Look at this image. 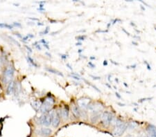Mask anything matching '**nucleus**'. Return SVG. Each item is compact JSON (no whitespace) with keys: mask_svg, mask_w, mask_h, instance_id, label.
<instances>
[{"mask_svg":"<svg viewBox=\"0 0 156 137\" xmlns=\"http://www.w3.org/2000/svg\"><path fill=\"white\" fill-rule=\"evenodd\" d=\"M115 126V128L113 131V134L115 136H121L127 129L126 123L122 122L120 119H117Z\"/></svg>","mask_w":156,"mask_h":137,"instance_id":"f257e3e1","label":"nucleus"},{"mask_svg":"<svg viewBox=\"0 0 156 137\" xmlns=\"http://www.w3.org/2000/svg\"><path fill=\"white\" fill-rule=\"evenodd\" d=\"M52 123V117L50 114H45L42 115L37 120V124L49 127L50 126Z\"/></svg>","mask_w":156,"mask_h":137,"instance_id":"f03ea898","label":"nucleus"},{"mask_svg":"<svg viewBox=\"0 0 156 137\" xmlns=\"http://www.w3.org/2000/svg\"><path fill=\"white\" fill-rule=\"evenodd\" d=\"M14 75V68L13 67L9 66L6 68L4 73V78H3V82L4 84L10 83L11 82L12 78Z\"/></svg>","mask_w":156,"mask_h":137,"instance_id":"7ed1b4c3","label":"nucleus"},{"mask_svg":"<svg viewBox=\"0 0 156 137\" xmlns=\"http://www.w3.org/2000/svg\"><path fill=\"white\" fill-rule=\"evenodd\" d=\"M113 115L109 111H104L101 115V121L105 127H108L110 124L112 120L113 119Z\"/></svg>","mask_w":156,"mask_h":137,"instance_id":"20e7f679","label":"nucleus"},{"mask_svg":"<svg viewBox=\"0 0 156 137\" xmlns=\"http://www.w3.org/2000/svg\"><path fill=\"white\" fill-rule=\"evenodd\" d=\"M52 117V126L54 128H58V125H60V116L58 113L56 112V111H53L52 113L49 114Z\"/></svg>","mask_w":156,"mask_h":137,"instance_id":"39448f33","label":"nucleus"},{"mask_svg":"<svg viewBox=\"0 0 156 137\" xmlns=\"http://www.w3.org/2000/svg\"><path fill=\"white\" fill-rule=\"evenodd\" d=\"M89 102H90L89 99L87 98H82L77 101V103H78L79 107L81 108L84 111L86 109H87V107H88Z\"/></svg>","mask_w":156,"mask_h":137,"instance_id":"423d86ee","label":"nucleus"},{"mask_svg":"<svg viewBox=\"0 0 156 137\" xmlns=\"http://www.w3.org/2000/svg\"><path fill=\"white\" fill-rule=\"evenodd\" d=\"M35 133L37 134V135L42 136H48L51 135V134L52 133V131L49 128H42L36 130Z\"/></svg>","mask_w":156,"mask_h":137,"instance_id":"0eeeda50","label":"nucleus"},{"mask_svg":"<svg viewBox=\"0 0 156 137\" xmlns=\"http://www.w3.org/2000/svg\"><path fill=\"white\" fill-rule=\"evenodd\" d=\"M52 105L50 104L49 102L45 100V102L42 104V105L40 107V111L41 113L45 114L46 112H48L49 110L52 108Z\"/></svg>","mask_w":156,"mask_h":137,"instance_id":"6e6552de","label":"nucleus"},{"mask_svg":"<svg viewBox=\"0 0 156 137\" xmlns=\"http://www.w3.org/2000/svg\"><path fill=\"white\" fill-rule=\"evenodd\" d=\"M101 115H102V114H101V111H92V114L90 116V120H91L92 123H96L101 117Z\"/></svg>","mask_w":156,"mask_h":137,"instance_id":"1a4fd4ad","label":"nucleus"},{"mask_svg":"<svg viewBox=\"0 0 156 137\" xmlns=\"http://www.w3.org/2000/svg\"><path fill=\"white\" fill-rule=\"evenodd\" d=\"M147 131L149 137H156V127L153 125H149L147 127Z\"/></svg>","mask_w":156,"mask_h":137,"instance_id":"9d476101","label":"nucleus"},{"mask_svg":"<svg viewBox=\"0 0 156 137\" xmlns=\"http://www.w3.org/2000/svg\"><path fill=\"white\" fill-rule=\"evenodd\" d=\"M15 81L11 80V82H10L8 86L6 89V94L7 95H11L13 91H15Z\"/></svg>","mask_w":156,"mask_h":137,"instance_id":"9b49d317","label":"nucleus"},{"mask_svg":"<svg viewBox=\"0 0 156 137\" xmlns=\"http://www.w3.org/2000/svg\"><path fill=\"white\" fill-rule=\"evenodd\" d=\"M60 116L64 120H67L69 118V111L67 108H63L60 111Z\"/></svg>","mask_w":156,"mask_h":137,"instance_id":"f8f14e48","label":"nucleus"},{"mask_svg":"<svg viewBox=\"0 0 156 137\" xmlns=\"http://www.w3.org/2000/svg\"><path fill=\"white\" fill-rule=\"evenodd\" d=\"M72 114L76 118H79L81 116V111L77 106L73 105L72 107Z\"/></svg>","mask_w":156,"mask_h":137,"instance_id":"ddd939ff","label":"nucleus"},{"mask_svg":"<svg viewBox=\"0 0 156 137\" xmlns=\"http://www.w3.org/2000/svg\"><path fill=\"white\" fill-rule=\"evenodd\" d=\"M46 70L47 71H49V73H51V74H56V75H58V76L63 77V74L61 72H60V71H58V70H56V69H54V68H46Z\"/></svg>","mask_w":156,"mask_h":137,"instance_id":"4468645a","label":"nucleus"},{"mask_svg":"<svg viewBox=\"0 0 156 137\" xmlns=\"http://www.w3.org/2000/svg\"><path fill=\"white\" fill-rule=\"evenodd\" d=\"M32 107H34V109H35V111H38L40 109V107L42 105V104L40 101H34L31 103Z\"/></svg>","mask_w":156,"mask_h":137,"instance_id":"2eb2a0df","label":"nucleus"},{"mask_svg":"<svg viewBox=\"0 0 156 137\" xmlns=\"http://www.w3.org/2000/svg\"><path fill=\"white\" fill-rule=\"evenodd\" d=\"M0 28H6L8 29L11 30L13 29V26L11 25V24H6V23H0Z\"/></svg>","mask_w":156,"mask_h":137,"instance_id":"dca6fc26","label":"nucleus"},{"mask_svg":"<svg viewBox=\"0 0 156 137\" xmlns=\"http://www.w3.org/2000/svg\"><path fill=\"white\" fill-rule=\"evenodd\" d=\"M138 127V125L136 124L134 122H130L127 125V128L130 130H133V129H135L136 128Z\"/></svg>","mask_w":156,"mask_h":137,"instance_id":"f3484780","label":"nucleus"},{"mask_svg":"<svg viewBox=\"0 0 156 137\" xmlns=\"http://www.w3.org/2000/svg\"><path fill=\"white\" fill-rule=\"evenodd\" d=\"M27 61H28V62H29L30 64H31V65H33L34 67H37V65H36V64H35V62H34V60L32 59L31 57H30L29 56H27Z\"/></svg>","mask_w":156,"mask_h":137,"instance_id":"a211bd4d","label":"nucleus"},{"mask_svg":"<svg viewBox=\"0 0 156 137\" xmlns=\"http://www.w3.org/2000/svg\"><path fill=\"white\" fill-rule=\"evenodd\" d=\"M85 80V82H86V83H87V85H89V86H91L92 87L93 89H94L95 90H96V91H98V92H99V93H101V91H100V90H99V89H98V88L97 87H96V86L95 85H93L91 83V82H87V80Z\"/></svg>","mask_w":156,"mask_h":137,"instance_id":"6ab92c4d","label":"nucleus"},{"mask_svg":"<svg viewBox=\"0 0 156 137\" xmlns=\"http://www.w3.org/2000/svg\"><path fill=\"white\" fill-rule=\"evenodd\" d=\"M45 100L46 101H47V102H49L50 104H51L52 105H54V103H55V100H54V99L52 97H47V98L45 99Z\"/></svg>","mask_w":156,"mask_h":137,"instance_id":"aec40b11","label":"nucleus"},{"mask_svg":"<svg viewBox=\"0 0 156 137\" xmlns=\"http://www.w3.org/2000/svg\"><path fill=\"white\" fill-rule=\"evenodd\" d=\"M86 35H78V36H77V37H76V40H78V41H83L86 40Z\"/></svg>","mask_w":156,"mask_h":137,"instance_id":"412c9836","label":"nucleus"},{"mask_svg":"<svg viewBox=\"0 0 156 137\" xmlns=\"http://www.w3.org/2000/svg\"><path fill=\"white\" fill-rule=\"evenodd\" d=\"M152 99H153L152 97H150V98H141V99H139L138 102H144V101H147V100H152Z\"/></svg>","mask_w":156,"mask_h":137,"instance_id":"4be33fe9","label":"nucleus"},{"mask_svg":"<svg viewBox=\"0 0 156 137\" xmlns=\"http://www.w3.org/2000/svg\"><path fill=\"white\" fill-rule=\"evenodd\" d=\"M121 21V20L120 19L117 18V19H112V22H111V23H112V24H116V23H117V22H120Z\"/></svg>","mask_w":156,"mask_h":137,"instance_id":"5701e85b","label":"nucleus"},{"mask_svg":"<svg viewBox=\"0 0 156 137\" xmlns=\"http://www.w3.org/2000/svg\"><path fill=\"white\" fill-rule=\"evenodd\" d=\"M88 66H89V67H90V68H95V67H96V66H95V65H94V64H93L92 62H88Z\"/></svg>","mask_w":156,"mask_h":137,"instance_id":"b1692460","label":"nucleus"},{"mask_svg":"<svg viewBox=\"0 0 156 137\" xmlns=\"http://www.w3.org/2000/svg\"><path fill=\"white\" fill-rule=\"evenodd\" d=\"M49 31V26H47V27L46 28V29H45V31H44V32L42 33H43L42 35H46V34H48Z\"/></svg>","mask_w":156,"mask_h":137,"instance_id":"393cba45","label":"nucleus"},{"mask_svg":"<svg viewBox=\"0 0 156 137\" xmlns=\"http://www.w3.org/2000/svg\"><path fill=\"white\" fill-rule=\"evenodd\" d=\"M89 76L91 77V78H92L94 80H100L101 78L99 77V76H92V75H89Z\"/></svg>","mask_w":156,"mask_h":137,"instance_id":"a878e982","label":"nucleus"},{"mask_svg":"<svg viewBox=\"0 0 156 137\" xmlns=\"http://www.w3.org/2000/svg\"><path fill=\"white\" fill-rule=\"evenodd\" d=\"M71 77L74 78V79H75V80H81L80 77H78V76H74V75H71Z\"/></svg>","mask_w":156,"mask_h":137,"instance_id":"bb28decb","label":"nucleus"},{"mask_svg":"<svg viewBox=\"0 0 156 137\" xmlns=\"http://www.w3.org/2000/svg\"><path fill=\"white\" fill-rule=\"evenodd\" d=\"M13 26H16V27H21V24L19 22H13Z\"/></svg>","mask_w":156,"mask_h":137,"instance_id":"cd10ccee","label":"nucleus"},{"mask_svg":"<svg viewBox=\"0 0 156 137\" xmlns=\"http://www.w3.org/2000/svg\"><path fill=\"white\" fill-rule=\"evenodd\" d=\"M40 43H42L43 45H47V44H49L48 42H46V41L45 40H44V39L41 40L40 41Z\"/></svg>","mask_w":156,"mask_h":137,"instance_id":"c85d7f7f","label":"nucleus"},{"mask_svg":"<svg viewBox=\"0 0 156 137\" xmlns=\"http://www.w3.org/2000/svg\"><path fill=\"white\" fill-rule=\"evenodd\" d=\"M9 38H10V39H11V41H13V42H14V43H15V44H16V45H17V46H20V44H19V43L17 42V41H15V40L13 39V37H9Z\"/></svg>","mask_w":156,"mask_h":137,"instance_id":"c756f323","label":"nucleus"},{"mask_svg":"<svg viewBox=\"0 0 156 137\" xmlns=\"http://www.w3.org/2000/svg\"><path fill=\"white\" fill-rule=\"evenodd\" d=\"M60 57H61L62 59L65 60V59H67V55H65V54H62V55H60Z\"/></svg>","mask_w":156,"mask_h":137,"instance_id":"7c9ffc66","label":"nucleus"},{"mask_svg":"<svg viewBox=\"0 0 156 137\" xmlns=\"http://www.w3.org/2000/svg\"><path fill=\"white\" fill-rule=\"evenodd\" d=\"M97 33H107L108 32V30H105V31H103V30H98L97 31Z\"/></svg>","mask_w":156,"mask_h":137,"instance_id":"2f4dec72","label":"nucleus"},{"mask_svg":"<svg viewBox=\"0 0 156 137\" xmlns=\"http://www.w3.org/2000/svg\"><path fill=\"white\" fill-rule=\"evenodd\" d=\"M144 63L146 65V67H147V68L149 69V70H151V68H150V66L149 65V63L147 62L146 61H144Z\"/></svg>","mask_w":156,"mask_h":137,"instance_id":"473e14b6","label":"nucleus"},{"mask_svg":"<svg viewBox=\"0 0 156 137\" xmlns=\"http://www.w3.org/2000/svg\"><path fill=\"white\" fill-rule=\"evenodd\" d=\"M115 94H116V96H117V98H119V99H121V96H120V94H119V93L116 92V93H115Z\"/></svg>","mask_w":156,"mask_h":137,"instance_id":"72a5a7b5","label":"nucleus"},{"mask_svg":"<svg viewBox=\"0 0 156 137\" xmlns=\"http://www.w3.org/2000/svg\"><path fill=\"white\" fill-rule=\"evenodd\" d=\"M29 38V37H28V35H26V36H25V37H22V40L23 41H26V40H28V39Z\"/></svg>","mask_w":156,"mask_h":137,"instance_id":"f704fd0d","label":"nucleus"},{"mask_svg":"<svg viewBox=\"0 0 156 137\" xmlns=\"http://www.w3.org/2000/svg\"><path fill=\"white\" fill-rule=\"evenodd\" d=\"M25 46H26V48H27V50H29V53H32V49L31 48H30L29 46H26V45Z\"/></svg>","mask_w":156,"mask_h":137,"instance_id":"c9c22d12","label":"nucleus"},{"mask_svg":"<svg viewBox=\"0 0 156 137\" xmlns=\"http://www.w3.org/2000/svg\"><path fill=\"white\" fill-rule=\"evenodd\" d=\"M122 31H124V33H126V35H128V36H130V33H128V32H127L126 31V30H125L124 28H122Z\"/></svg>","mask_w":156,"mask_h":137,"instance_id":"e433bc0d","label":"nucleus"},{"mask_svg":"<svg viewBox=\"0 0 156 137\" xmlns=\"http://www.w3.org/2000/svg\"><path fill=\"white\" fill-rule=\"evenodd\" d=\"M110 62H111L112 63V64H113V65H119V63L115 62L113 61V60H110Z\"/></svg>","mask_w":156,"mask_h":137,"instance_id":"4c0bfd02","label":"nucleus"},{"mask_svg":"<svg viewBox=\"0 0 156 137\" xmlns=\"http://www.w3.org/2000/svg\"><path fill=\"white\" fill-rule=\"evenodd\" d=\"M103 65V66H107L108 65V61L107 60H104Z\"/></svg>","mask_w":156,"mask_h":137,"instance_id":"58836bf2","label":"nucleus"},{"mask_svg":"<svg viewBox=\"0 0 156 137\" xmlns=\"http://www.w3.org/2000/svg\"><path fill=\"white\" fill-rule=\"evenodd\" d=\"M28 37H29V38H33V37H34V35H32V34H28Z\"/></svg>","mask_w":156,"mask_h":137,"instance_id":"ea45409f","label":"nucleus"},{"mask_svg":"<svg viewBox=\"0 0 156 137\" xmlns=\"http://www.w3.org/2000/svg\"><path fill=\"white\" fill-rule=\"evenodd\" d=\"M67 67H68V68H69V69H71V70H72V67H71V65H69V63H67Z\"/></svg>","mask_w":156,"mask_h":137,"instance_id":"a19ab883","label":"nucleus"},{"mask_svg":"<svg viewBox=\"0 0 156 137\" xmlns=\"http://www.w3.org/2000/svg\"><path fill=\"white\" fill-rule=\"evenodd\" d=\"M132 43H133V45H135V46H138V42H135V41H133Z\"/></svg>","mask_w":156,"mask_h":137,"instance_id":"79ce46f5","label":"nucleus"},{"mask_svg":"<svg viewBox=\"0 0 156 137\" xmlns=\"http://www.w3.org/2000/svg\"><path fill=\"white\" fill-rule=\"evenodd\" d=\"M76 46H81V45H82V42H78V43H76Z\"/></svg>","mask_w":156,"mask_h":137,"instance_id":"37998d69","label":"nucleus"},{"mask_svg":"<svg viewBox=\"0 0 156 137\" xmlns=\"http://www.w3.org/2000/svg\"><path fill=\"white\" fill-rule=\"evenodd\" d=\"M89 59H90V60H95V59H96V57H95L94 56H91V57H89Z\"/></svg>","mask_w":156,"mask_h":137,"instance_id":"c03bdc74","label":"nucleus"},{"mask_svg":"<svg viewBox=\"0 0 156 137\" xmlns=\"http://www.w3.org/2000/svg\"><path fill=\"white\" fill-rule=\"evenodd\" d=\"M118 105H121V107H124V106L125 105L124 104H121V103H119V102H118Z\"/></svg>","mask_w":156,"mask_h":137,"instance_id":"a18cd8bd","label":"nucleus"},{"mask_svg":"<svg viewBox=\"0 0 156 137\" xmlns=\"http://www.w3.org/2000/svg\"><path fill=\"white\" fill-rule=\"evenodd\" d=\"M15 35H17L19 37H22V35H20L19 33H15Z\"/></svg>","mask_w":156,"mask_h":137,"instance_id":"49530a36","label":"nucleus"},{"mask_svg":"<svg viewBox=\"0 0 156 137\" xmlns=\"http://www.w3.org/2000/svg\"><path fill=\"white\" fill-rule=\"evenodd\" d=\"M130 67H131V68H135V67H137V65H132V66H130Z\"/></svg>","mask_w":156,"mask_h":137,"instance_id":"de8ad7c7","label":"nucleus"},{"mask_svg":"<svg viewBox=\"0 0 156 137\" xmlns=\"http://www.w3.org/2000/svg\"><path fill=\"white\" fill-rule=\"evenodd\" d=\"M124 85L126 87H128V85H127L126 83V82H124Z\"/></svg>","mask_w":156,"mask_h":137,"instance_id":"09e8293b","label":"nucleus"},{"mask_svg":"<svg viewBox=\"0 0 156 137\" xmlns=\"http://www.w3.org/2000/svg\"><path fill=\"white\" fill-rule=\"evenodd\" d=\"M38 10H39V11H45V8H38Z\"/></svg>","mask_w":156,"mask_h":137,"instance_id":"8fccbe9b","label":"nucleus"},{"mask_svg":"<svg viewBox=\"0 0 156 137\" xmlns=\"http://www.w3.org/2000/svg\"><path fill=\"white\" fill-rule=\"evenodd\" d=\"M106 86H108V87H109V88H111V86L108 85V83H106Z\"/></svg>","mask_w":156,"mask_h":137,"instance_id":"3c124183","label":"nucleus"},{"mask_svg":"<svg viewBox=\"0 0 156 137\" xmlns=\"http://www.w3.org/2000/svg\"><path fill=\"white\" fill-rule=\"evenodd\" d=\"M82 51H83V50H82V49H79V50H78V53H81Z\"/></svg>","mask_w":156,"mask_h":137,"instance_id":"603ef678","label":"nucleus"},{"mask_svg":"<svg viewBox=\"0 0 156 137\" xmlns=\"http://www.w3.org/2000/svg\"><path fill=\"white\" fill-rule=\"evenodd\" d=\"M139 137H144V136H139Z\"/></svg>","mask_w":156,"mask_h":137,"instance_id":"864d4df0","label":"nucleus"},{"mask_svg":"<svg viewBox=\"0 0 156 137\" xmlns=\"http://www.w3.org/2000/svg\"><path fill=\"white\" fill-rule=\"evenodd\" d=\"M146 137H149V136H146Z\"/></svg>","mask_w":156,"mask_h":137,"instance_id":"5fc2aeb1","label":"nucleus"}]
</instances>
